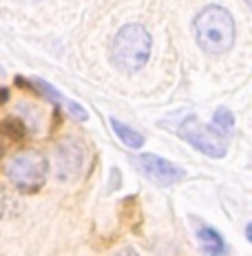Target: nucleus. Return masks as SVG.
<instances>
[{
	"instance_id": "nucleus-6",
	"label": "nucleus",
	"mask_w": 252,
	"mask_h": 256,
	"mask_svg": "<svg viewBox=\"0 0 252 256\" xmlns=\"http://www.w3.org/2000/svg\"><path fill=\"white\" fill-rule=\"evenodd\" d=\"M135 164L139 166L146 177H151L153 181L162 186H170V184H177V181L184 179V168L175 166L173 162L168 159H162L157 154H151V152H144V154H137L135 157Z\"/></svg>"
},
{
	"instance_id": "nucleus-8",
	"label": "nucleus",
	"mask_w": 252,
	"mask_h": 256,
	"mask_svg": "<svg viewBox=\"0 0 252 256\" xmlns=\"http://www.w3.org/2000/svg\"><path fill=\"white\" fill-rule=\"evenodd\" d=\"M111 128L115 130V137L124 144L126 148H135V150H137V148H142L144 142H146L139 130H135V128H131L126 124H122L120 120H113V117H111Z\"/></svg>"
},
{
	"instance_id": "nucleus-11",
	"label": "nucleus",
	"mask_w": 252,
	"mask_h": 256,
	"mask_svg": "<svg viewBox=\"0 0 252 256\" xmlns=\"http://www.w3.org/2000/svg\"><path fill=\"white\" fill-rule=\"evenodd\" d=\"M64 106H67V108H69V113H71L73 117H76V120H80V122L89 120V113H87V110H84V108H82V106H80L78 102H71V100H67V102H64Z\"/></svg>"
},
{
	"instance_id": "nucleus-3",
	"label": "nucleus",
	"mask_w": 252,
	"mask_h": 256,
	"mask_svg": "<svg viewBox=\"0 0 252 256\" xmlns=\"http://www.w3.org/2000/svg\"><path fill=\"white\" fill-rule=\"evenodd\" d=\"M47 172H49V164L45 154L36 150H23L14 154L7 164V179L23 192L40 190L47 181Z\"/></svg>"
},
{
	"instance_id": "nucleus-2",
	"label": "nucleus",
	"mask_w": 252,
	"mask_h": 256,
	"mask_svg": "<svg viewBox=\"0 0 252 256\" xmlns=\"http://www.w3.org/2000/svg\"><path fill=\"white\" fill-rule=\"evenodd\" d=\"M153 38L146 26L133 22L124 24L111 44V60L122 73H137L151 60Z\"/></svg>"
},
{
	"instance_id": "nucleus-5",
	"label": "nucleus",
	"mask_w": 252,
	"mask_h": 256,
	"mask_svg": "<svg viewBox=\"0 0 252 256\" xmlns=\"http://www.w3.org/2000/svg\"><path fill=\"white\" fill-rule=\"evenodd\" d=\"M84 164V148L76 140H64L56 146V157H53V166H56V177L60 181H71L78 177Z\"/></svg>"
},
{
	"instance_id": "nucleus-1",
	"label": "nucleus",
	"mask_w": 252,
	"mask_h": 256,
	"mask_svg": "<svg viewBox=\"0 0 252 256\" xmlns=\"http://www.w3.org/2000/svg\"><path fill=\"white\" fill-rule=\"evenodd\" d=\"M195 36H197V44L206 53H210V56L226 53L232 49L234 40H237L234 18L230 16L228 9L217 7V4H208L195 18Z\"/></svg>"
},
{
	"instance_id": "nucleus-10",
	"label": "nucleus",
	"mask_w": 252,
	"mask_h": 256,
	"mask_svg": "<svg viewBox=\"0 0 252 256\" xmlns=\"http://www.w3.org/2000/svg\"><path fill=\"white\" fill-rule=\"evenodd\" d=\"M36 86H38V90H42V93H45L47 98H51L56 104H64V102H67V100L62 98L60 90H56L49 82H45V80H36Z\"/></svg>"
},
{
	"instance_id": "nucleus-13",
	"label": "nucleus",
	"mask_w": 252,
	"mask_h": 256,
	"mask_svg": "<svg viewBox=\"0 0 252 256\" xmlns=\"http://www.w3.org/2000/svg\"><path fill=\"white\" fill-rule=\"evenodd\" d=\"M245 238H248V241L252 238V226H248V228H245Z\"/></svg>"
},
{
	"instance_id": "nucleus-12",
	"label": "nucleus",
	"mask_w": 252,
	"mask_h": 256,
	"mask_svg": "<svg viewBox=\"0 0 252 256\" xmlns=\"http://www.w3.org/2000/svg\"><path fill=\"white\" fill-rule=\"evenodd\" d=\"M115 256H139L133 248H122L120 252H115Z\"/></svg>"
},
{
	"instance_id": "nucleus-7",
	"label": "nucleus",
	"mask_w": 252,
	"mask_h": 256,
	"mask_svg": "<svg viewBox=\"0 0 252 256\" xmlns=\"http://www.w3.org/2000/svg\"><path fill=\"white\" fill-rule=\"evenodd\" d=\"M195 234H197L201 252L206 256H223L228 252V245L223 241V236L217 230H212L210 226H206V223H197Z\"/></svg>"
},
{
	"instance_id": "nucleus-9",
	"label": "nucleus",
	"mask_w": 252,
	"mask_h": 256,
	"mask_svg": "<svg viewBox=\"0 0 252 256\" xmlns=\"http://www.w3.org/2000/svg\"><path fill=\"white\" fill-rule=\"evenodd\" d=\"M212 122H214V126L221 128V130H232V126H234V115L230 113L226 106H221V108L214 110Z\"/></svg>"
},
{
	"instance_id": "nucleus-4",
	"label": "nucleus",
	"mask_w": 252,
	"mask_h": 256,
	"mask_svg": "<svg viewBox=\"0 0 252 256\" xmlns=\"http://www.w3.org/2000/svg\"><path fill=\"white\" fill-rule=\"evenodd\" d=\"M179 135H181V140L188 142L195 150L203 152L206 157L221 159V157H226V152H228V144L223 140L221 132L214 130L212 126L201 124L195 117H188V120L181 122Z\"/></svg>"
},
{
	"instance_id": "nucleus-14",
	"label": "nucleus",
	"mask_w": 252,
	"mask_h": 256,
	"mask_svg": "<svg viewBox=\"0 0 252 256\" xmlns=\"http://www.w3.org/2000/svg\"><path fill=\"white\" fill-rule=\"evenodd\" d=\"M0 150H3V146H0Z\"/></svg>"
}]
</instances>
